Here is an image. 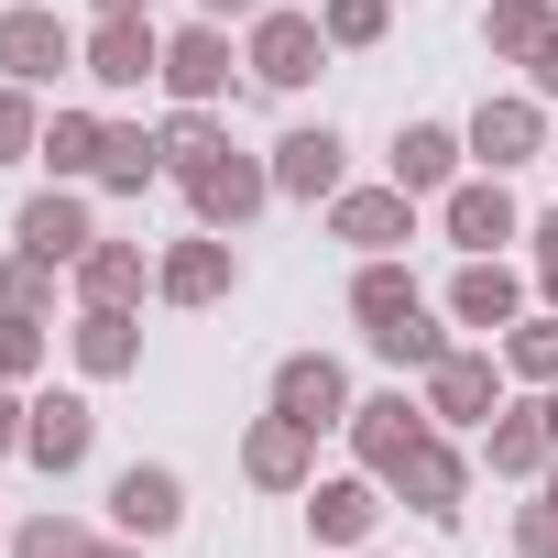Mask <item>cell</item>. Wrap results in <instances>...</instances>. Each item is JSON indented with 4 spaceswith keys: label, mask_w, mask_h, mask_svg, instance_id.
<instances>
[{
    "label": "cell",
    "mask_w": 558,
    "mask_h": 558,
    "mask_svg": "<svg viewBox=\"0 0 558 558\" xmlns=\"http://www.w3.org/2000/svg\"><path fill=\"white\" fill-rule=\"evenodd\" d=\"M241 66H252V88H274V99L318 88V66H329V34H318V0H307V12H296V0H263V12L241 23Z\"/></svg>",
    "instance_id": "obj_1"
},
{
    "label": "cell",
    "mask_w": 558,
    "mask_h": 558,
    "mask_svg": "<svg viewBox=\"0 0 558 558\" xmlns=\"http://www.w3.org/2000/svg\"><path fill=\"white\" fill-rule=\"evenodd\" d=\"M416 395H427V416H438L449 438H482V427H493V405L514 395V373H504V351H493V340H449V351L416 373Z\"/></svg>",
    "instance_id": "obj_2"
},
{
    "label": "cell",
    "mask_w": 558,
    "mask_h": 558,
    "mask_svg": "<svg viewBox=\"0 0 558 558\" xmlns=\"http://www.w3.org/2000/svg\"><path fill=\"white\" fill-rule=\"evenodd\" d=\"M460 143H471V165H482V175H514V165H547L558 121H547V99H536V88H482V110L460 121Z\"/></svg>",
    "instance_id": "obj_3"
},
{
    "label": "cell",
    "mask_w": 558,
    "mask_h": 558,
    "mask_svg": "<svg viewBox=\"0 0 558 558\" xmlns=\"http://www.w3.org/2000/svg\"><path fill=\"white\" fill-rule=\"evenodd\" d=\"M77 23L56 12V0H0V77L12 88H56V77H77Z\"/></svg>",
    "instance_id": "obj_4"
},
{
    "label": "cell",
    "mask_w": 558,
    "mask_h": 558,
    "mask_svg": "<svg viewBox=\"0 0 558 558\" xmlns=\"http://www.w3.org/2000/svg\"><path fill=\"white\" fill-rule=\"evenodd\" d=\"M525 296H536V274H514L504 252H460V274L438 286V307H449L460 340H504V329L525 318Z\"/></svg>",
    "instance_id": "obj_5"
},
{
    "label": "cell",
    "mask_w": 558,
    "mask_h": 558,
    "mask_svg": "<svg viewBox=\"0 0 558 558\" xmlns=\"http://www.w3.org/2000/svg\"><path fill=\"white\" fill-rule=\"evenodd\" d=\"M241 45H230V23H175L165 34V99H186V110H219V99H241Z\"/></svg>",
    "instance_id": "obj_6"
},
{
    "label": "cell",
    "mask_w": 558,
    "mask_h": 558,
    "mask_svg": "<svg viewBox=\"0 0 558 558\" xmlns=\"http://www.w3.org/2000/svg\"><path fill=\"white\" fill-rule=\"evenodd\" d=\"M340 438H351V460H362L373 482H395V471H405V460L438 438V416H427V395L384 384V395H362V405H351V427H340Z\"/></svg>",
    "instance_id": "obj_7"
},
{
    "label": "cell",
    "mask_w": 558,
    "mask_h": 558,
    "mask_svg": "<svg viewBox=\"0 0 558 558\" xmlns=\"http://www.w3.org/2000/svg\"><path fill=\"white\" fill-rule=\"evenodd\" d=\"M154 296L186 307V318H197V307H230V296H241V241H230V230L165 241V252H154Z\"/></svg>",
    "instance_id": "obj_8"
},
{
    "label": "cell",
    "mask_w": 558,
    "mask_h": 558,
    "mask_svg": "<svg viewBox=\"0 0 558 558\" xmlns=\"http://www.w3.org/2000/svg\"><path fill=\"white\" fill-rule=\"evenodd\" d=\"M274 197H296V208H329L351 186V132L340 121H296V132H274Z\"/></svg>",
    "instance_id": "obj_9"
},
{
    "label": "cell",
    "mask_w": 558,
    "mask_h": 558,
    "mask_svg": "<svg viewBox=\"0 0 558 558\" xmlns=\"http://www.w3.org/2000/svg\"><path fill=\"white\" fill-rule=\"evenodd\" d=\"M77 77H88V88H110V99H132V88H165V23H154V12H132V23H88V45H77Z\"/></svg>",
    "instance_id": "obj_10"
},
{
    "label": "cell",
    "mask_w": 558,
    "mask_h": 558,
    "mask_svg": "<svg viewBox=\"0 0 558 558\" xmlns=\"http://www.w3.org/2000/svg\"><path fill=\"white\" fill-rule=\"evenodd\" d=\"M175 197L197 208V230H230V241H241V230H252V219L274 208V165L230 143V154H219V165H197V175H186Z\"/></svg>",
    "instance_id": "obj_11"
},
{
    "label": "cell",
    "mask_w": 558,
    "mask_h": 558,
    "mask_svg": "<svg viewBox=\"0 0 558 558\" xmlns=\"http://www.w3.org/2000/svg\"><path fill=\"white\" fill-rule=\"evenodd\" d=\"M88 449H99V405L66 384H45V395H23V460L45 471V482H66V471H88Z\"/></svg>",
    "instance_id": "obj_12"
},
{
    "label": "cell",
    "mask_w": 558,
    "mask_h": 558,
    "mask_svg": "<svg viewBox=\"0 0 558 558\" xmlns=\"http://www.w3.org/2000/svg\"><path fill=\"white\" fill-rule=\"evenodd\" d=\"M263 405H274V416H296V427H318V438H340L362 395H351V362H329V351H286Z\"/></svg>",
    "instance_id": "obj_13"
},
{
    "label": "cell",
    "mask_w": 558,
    "mask_h": 558,
    "mask_svg": "<svg viewBox=\"0 0 558 558\" xmlns=\"http://www.w3.org/2000/svg\"><path fill=\"white\" fill-rule=\"evenodd\" d=\"M416 208H427V197H405L395 175H373V186L351 175V186L329 197V241H351V263H362V252H405V241H416Z\"/></svg>",
    "instance_id": "obj_14"
},
{
    "label": "cell",
    "mask_w": 558,
    "mask_h": 558,
    "mask_svg": "<svg viewBox=\"0 0 558 558\" xmlns=\"http://www.w3.org/2000/svg\"><path fill=\"white\" fill-rule=\"evenodd\" d=\"M471 471H482V449H460V438L438 427V438H427V449H416L384 493H395L405 514H427V525H460V514H471Z\"/></svg>",
    "instance_id": "obj_15"
},
{
    "label": "cell",
    "mask_w": 558,
    "mask_h": 558,
    "mask_svg": "<svg viewBox=\"0 0 558 558\" xmlns=\"http://www.w3.org/2000/svg\"><path fill=\"white\" fill-rule=\"evenodd\" d=\"M175 525H186V471H175V460H121V471H110V536L165 547Z\"/></svg>",
    "instance_id": "obj_16"
},
{
    "label": "cell",
    "mask_w": 558,
    "mask_h": 558,
    "mask_svg": "<svg viewBox=\"0 0 558 558\" xmlns=\"http://www.w3.org/2000/svg\"><path fill=\"white\" fill-rule=\"evenodd\" d=\"M296 504H307V536L351 558V547H373V525H384V504H395V493H384V482H373V471L351 460V471H318V482H307Z\"/></svg>",
    "instance_id": "obj_17"
},
{
    "label": "cell",
    "mask_w": 558,
    "mask_h": 558,
    "mask_svg": "<svg viewBox=\"0 0 558 558\" xmlns=\"http://www.w3.org/2000/svg\"><path fill=\"white\" fill-rule=\"evenodd\" d=\"M547 460H558V438H547V395H525V384H514V395L493 405V427H482V471L536 493V482H547Z\"/></svg>",
    "instance_id": "obj_18"
},
{
    "label": "cell",
    "mask_w": 558,
    "mask_h": 558,
    "mask_svg": "<svg viewBox=\"0 0 558 558\" xmlns=\"http://www.w3.org/2000/svg\"><path fill=\"white\" fill-rule=\"evenodd\" d=\"M438 230L460 241V252H504V241H525V208H514V175H460L449 197H438Z\"/></svg>",
    "instance_id": "obj_19"
},
{
    "label": "cell",
    "mask_w": 558,
    "mask_h": 558,
    "mask_svg": "<svg viewBox=\"0 0 558 558\" xmlns=\"http://www.w3.org/2000/svg\"><path fill=\"white\" fill-rule=\"evenodd\" d=\"M241 482H252V493H307V482H318V427H296V416L263 405V416L241 427Z\"/></svg>",
    "instance_id": "obj_20"
},
{
    "label": "cell",
    "mask_w": 558,
    "mask_h": 558,
    "mask_svg": "<svg viewBox=\"0 0 558 558\" xmlns=\"http://www.w3.org/2000/svg\"><path fill=\"white\" fill-rule=\"evenodd\" d=\"M384 175H395L405 197H427V208H438V197L471 175V143H460V121H405V132H395V154H384Z\"/></svg>",
    "instance_id": "obj_21"
},
{
    "label": "cell",
    "mask_w": 558,
    "mask_h": 558,
    "mask_svg": "<svg viewBox=\"0 0 558 558\" xmlns=\"http://www.w3.org/2000/svg\"><path fill=\"white\" fill-rule=\"evenodd\" d=\"M12 241L23 252H45V263H66L77 274V252L99 241V208H88V186H34L23 208H12Z\"/></svg>",
    "instance_id": "obj_22"
},
{
    "label": "cell",
    "mask_w": 558,
    "mask_h": 558,
    "mask_svg": "<svg viewBox=\"0 0 558 558\" xmlns=\"http://www.w3.org/2000/svg\"><path fill=\"white\" fill-rule=\"evenodd\" d=\"M66 362H77V384H132L143 373V307H77Z\"/></svg>",
    "instance_id": "obj_23"
},
{
    "label": "cell",
    "mask_w": 558,
    "mask_h": 558,
    "mask_svg": "<svg viewBox=\"0 0 558 558\" xmlns=\"http://www.w3.org/2000/svg\"><path fill=\"white\" fill-rule=\"evenodd\" d=\"M66 286H77V307H143L154 296V252L143 241H88Z\"/></svg>",
    "instance_id": "obj_24"
},
{
    "label": "cell",
    "mask_w": 558,
    "mask_h": 558,
    "mask_svg": "<svg viewBox=\"0 0 558 558\" xmlns=\"http://www.w3.org/2000/svg\"><path fill=\"white\" fill-rule=\"evenodd\" d=\"M416 307H438V296L405 274V252H362V263H351V318H362V340L395 329V318H416Z\"/></svg>",
    "instance_id": "obj_25"
},
{
    "label": "cell",
    "mask_w": 558,
    "mask_h": 558,
    "mask_svg": "<svg viewBox=\"0 0 558 558\" xmlns=\"http://www.w3.org/2000/svg\"><path fill=\"white\" fill-rule=\"evenodd\" d=\"M99 154H110V110H45V175L56 186H99Z\"/></svg>",
    "instance_id": "obj_26"
},
{
    "label": "cell",
    "mask_w": 558,
    "mask_h": 558,
    "mask_svg": "<svg viewBox=\"0 0 558 558\" xmlns=\"http://www.w3.org/2000/svg\"><path fill=\"white\" fill-rule=\"evenodd\" d=\"M154 143H165V186H186L197 165H219V154H230V121H219V110H186V99H175V110L154 121Z\"/></svg>",
    "instance_id": "obj_27"
},
{
    "label": "cell",
    "mask_w": 558,
    "mask_h": 558,
    "mask_svg": "<svg viewBox=\"0 0 558 558\" xmlns=\"http://www.w3.org/2000/svg\"><path fill=\"white\" fill-rule=\"evenodd\" d=\"M547 34H558V0H493V12H482V56L493 66H525Z\"/></svg>",
    "instance_id": "obj_28"
},
{
    "label": "cell",
    "mask_w": 558,
    "mask_h": 558,
    "mask_svg": "<svg viewBox=\"0 0 558 558\" xmlns=\"http://www.w3.org/2000/svg\"><path fill=\"white\" fill-rule=\"evenodd\" d=\"M0 558H99V525L66 514V504H34V514L12 525V547H0Z\"/></svg>",
    "instance_id": "obj_29"
},
{
    "label": "cell",
    "mask_w": 558,
    "mask_h": 558,
    "mask_svg": "<svg viewBox=\"0 0 558 558\" xmlns=\"http://www.w3.org/2000/svg\"><path fill=\"white\" fill-rule=\"evenodd\" d=\"M143 186H165V143H154L143 121H110V154H99V197H143Z\"/></svg>",
    "instance_id": "obj_30"
},
{
    "label": "cell",
    "mask_w": 558,
    "mask_h": 558,
    "mask_svg": "<svg viewBox=\"0 0 558 558\" xmlns=\"http://www.w3.org/2000/svg\"><path fill=\"white\" fill-rule=\"evenodd\" d=\"M493 351H504V373H514L525 395H547V384H558V307H525Z\"/></svg>",
    "instance_id": "obj_31"
},
{
    "label": "cell",
    "mask_w": 558,
    "mask_h": 558,
    "mask_svg": "<svg viewBox=\"0 0 558 558\" xmlns=\"http://www.w3.org/2000/svg\"><path fill=\"white\" fill-rule=\"evenodd\" d=\"M56 296H77L66 286V263H45V252H0V307H23V318H56Z\"/></svg>",
    "instance_id": "obj_32"
},
{
    "label": "cell",
    "mask_w": 558,
    "mask_h": 558,
    "mask_svg": "<svg viewBox=\"0 0 558 558\" xmlns=\"http://www.w3.org/2000/svg\"><path fill=\"white\" fill-rule=\"evenodd\" d=\"M438 351H449V307H416V318H395V329H373V362H384L395 384H405V373H427Z\"/></svg>",
    "instance_id": "obj_33"
},
{
    "label": "cell",
    "mask_w": 558,
    "mask_h": 558,
    "mask_svg": "<svg viewBox=\"0 0 558 558\" xmlns=\"http://www.w3.org/2000/svg\"><path fill=\"white\" fill-rule=\"evenodd\" d=\"M318 34H329V56H373L395 34V0H318Z\"/></svg>",
    "instance_id": "obj_34"
},
{
    "label": "cell",
    "mask_w": 558,
    "mask_h": 558,
    "mask_svg": "<svg viewBox=\"0 0 558 558\" xmlns=\"http://www.w3.org/2000/svg\"><path fill=\"white\" fill-rule=\"evenodd\" d=\"M45 362H56V329L45 318H23V307H0V384H45Z\"/></svg>",
    "instance_id": "obj_35"
},
{
    "label": "cell",
    "mask_w": 558,
    "mask_h": 558,
    "mask_svg": "<svg viewBox=\"0 0 558 558\" xmlns=\"http://www.w3.org/2000/svg\"><path fill=\"white\" fill-rule=\"evenodd\" d=\"M34 154H45V88L0 77V165H34Z\"/></svg>",
    "instance_id": "obj_36"
},
{
    "label": "cell",
    "mask_w": 558,
    "mask_h": 558,
    "mask_svg": "<svg viewBox=\"0 0 558 558\" xmlns=\"http://www.w3.org/2000/svg\"><path fill=\"white\" fill-rule=\"evenodd\" d=\"M525 274H536V307H558V208L525 219Z\"/></svg>",
    "instance_id": "obj_37"
},
{
    "label": "cell",
    "mask_w": 558,
    "mask_h": 558,
    "mask_svg": "<svg viewBox=\"0 0 558 558\" xmlns=\"http://www.w3.org/2000/svg\"><path fill=\"white\" fill-rule=\"evenodd\" d=\"M514 558H558V504H547V493L514 504Z\"/></svg>",
    "instance_id": "obj_38"
},
{
    "label": "cell",
    "mask_w": 558,
    "mask_h": 558,
    "mask_svg": "<svg viewBox=\"0 0 558 558\" xmlns=\"http://www.w3.org/2000/svg\"><path fill=\"white\" fill-rule=\"evenodd\" d=\"M525 88H536V99H547V110H558V34H547V45H536V56H525Z\"/></svg>",
    "instance_id": "obj_39"
},
{
    "label": "cell",
    "mask_w": 558,
    "mask_h": 558,
    "mask_svg": "<svg viewBox=\"0 0 558 558\" xmlns=\"http://www.w3.org/2000/svg\"><path fill=\"white\" fill-rule=\"evenodd\" d=\"M0 460H23V384H0Z\"/></svg>",
    "instance_id": "obj_40"
},
{
    "label": "cell",
    "mask_w": 558,
    "mask_h": 558,
    "mask_svg": "<svg viewBox=\"0 0 558 558\" xmlns=\"http://www.w3.org/2000/svg\"><path fill=\"white\" fill-rule=\"evenodd\" d=\"M132 12H154V0H88V23H132Z\"/></svg>",
    "instance_id": "obj_41"
},
{
    "label": "cell",
    "mask_w": 558,
    "mask_h": 558,
    "mask_svg": "<svg viewBox=\"0 0 558 558\" xmlns=\"http://www.w3.org/2000/svg\"><path fill=\"white\" fill-rule=\"evenodd\" d=\"M197 12H208V23H252V12H263V0H197Z\"/></svg>",
    "instance_id": "obj_42"
},
{
    "label": "cell",
    "mask_w": 558,
    "mask_h": 558,
    "mask_svg": "<svg viewBox=\"0 0 558 558\" xmlns=\"http://www.w3.org/2000/svg\"><path fill=\"white\" fill-rule=\"evenodd\" d=\"M99 558H154V547L143 536H99Z\"/></svg>",
    "instance_id": "obj_43"
},
{
    "label": "cell",
    "mask_w": 558,
    "mask_h": 558,
    "mask_svg": "<svg viewBox=\"0 0 558 558\" xmlns=\"http://www.w3.org/2000/svg\"><path fill=\"white\" fill-rule=\"evenodd\" d=\"M536 493H547V504H558V460H547V482H536Z\"/></svg>",
    "instance_id": "obj_44"
},
{
    "label": "cell",
    "mask_w": 558,
    "mask_h": 558,
    "mask_svg": "<svg viewBox=\"0 0 558 558\" xmlns=\"http://www.w3.org/2000/svg\"><path fill=\"white\" fill-rule=\"evenodd\" d=\"M547 438H558V384H547Z\"/></svg>",
    "instance_id": "obj_45"
},
{
    "label": "cell",
    "mask_w": 558,
    "mask_h": 558,
    "mask_svg": "<svg viewBox=\"0 0 558 558\" xmlns=\"http://www.w3.org/2000/svg\"><path fill=\"white\" fill-rule=\"evenodd\" d=\"M351 558H384V547H351Z\"/></svg>",
    "instance_id": "obj_46"
},
{
    "label": "cell",
    "mask_w": 558,
    "mask_h": 558,
    "mask_svg": "<svg viewBox=\"0 0 558 558\" xmlns=\"http://www.w3.org/2000/svg\"><path fill=\"white\" fill-rule=\"evenodd\" d=\"M0 547H12V525H0Z\"/></svg>",
    "instance_id": "obj_47"
},
{
    "label": "cell",
    "mask_w": 558,
    "mask_h": 558,
    "mask_svg": "<svg viewBox=\"0 0 558 558\" xmlns=\"http://www.w3.org/2000/svg\"><path fill=\"white\" fill-rule=\"evenodd\" d=\"M547 165H558V143H547Z\"/></svg>",
    "instance_id": "obj_48"
}]
</instances>
